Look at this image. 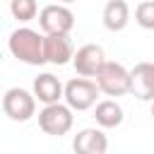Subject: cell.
Returning <instances> with one entry per match:
<instances>
[{"label":"cell","mask_w":154,"mask_h":154,"mask_svg":"<svg viewBox=\"0 0 154 154\" xmlns=\"http://www.w3.org/2000/svg\"><path fill=\"white\" fill-rule=\"evenodd\" d=\"M7 48L10 53L26 65H43L46 55H43V36L29 26H19L10 34L7 38Z\"/></svg>","instance_id":"cell-1"},{"label":"cell","mask_w":154,"mask_h":154,"mask_svg":"<svg viewBox=\"0 0 154 154\" xmlns=\"http://www.w3.org/2000/svg\"><path fill=\"white\" fill-rule=\"evenodd\" d=\"M72 123H75V116H72V108L67 103H46L41 111H38V128L51 135V137H63L72 130Z\"/></svg>","instance_id":"cell-2"},{"label":"cell","mask_w":154,"mask_h":154,"mask_svg":"<svg viewBox=\"0 0 154 154\" xmlns=\"http://www.w3.org/2000/svg\"><path fill=\"white\" fill-rule=\"evenodd\" d=\"M36 96L34 91H26L22 87H10L2 96V111L14 123H26L36 116Z\"/></svg>","instance_id":"cell-3"},{"label":"cell","mask_w":154,"mask_h":154,"mask_svg":"<svg viewBox=\"0 0 154 154\" xmlns=\"http://www.w3.org/2000/svg\"><path fill=\"white\" fill-rule=\"evenodd\" d=\"M96 84L106 96H125L130 94V70L120 63L106 60L103 67L96 72Z\"/></svg>","instance_id":"cell-4"},{"label":"cell","mask_w":154,"mask_h":154,"mask_svg":"<svg viewBox=\"0 0 154 154\" xmlns=\"http://www.w3.org/2000/svg\"><path fill=\"white\" fill-rule=\"evenodd\" d=\"M99 84L96 79L91 82L89 77H75L65 84V103L72 111H89L91 106H96V96H99Z\"/></svg>","instance_id":"cell-5"},{"label":"cell","mask_w":154,"mask_h":154,"mask_svg":"<svg viewBox=\"0 0 154 154\" xmlns=\"http://www.w3.org/2000/svg\"><path fill=\"white\" fill-rule=\"evenodd\" d=\"M38 26L43 34H70L75 26V14L65 2H53L38 12Z\"/></svg>","instance_id":"cell-6"},{"label":"cell","mask_w":154,"mask_h":154,"mask_svg":"<svg viewBox=\"0 0 154 154\" xmlns=\"http://www.w3.org/2000/svg\"><path fill=\"white\" fill-rule=\"evenodd\" d=\"M103 63H106L103 48L96 46V43H84L82 48L75 51V58H72L75 70L82 77H96V72L103 67Z\"/></svg>","instance_id":"cell-7"},{"label":"cell","mask_w":154,"mask_h":154,"mask_svg":"<svg viewBox=\"0 0 154 154\" xmlns=\"http://www.w3.org/2000/svg\"><path fill=\"white\" fill-rule=\"evenodd\" d=\"M43 55L51 65H67L75 58L72 41L67 34H43Z\"/></svg>","instance_id":"cell-8"},{"label":"cell","mask_w":154,"mask_h":154,"mask_svg":"<svg viewBox=\"0 0 154 154\" xmlns=\"http://www.w3.org/2000/svg\"><path fill=\"white\" fill-rule=\"evenodd\" d=\"M130 94L140 101H154V63H137L130 70Z\"/></svg>","instance_id":"cell-9"},{"label":"cell","mask_w":154,"mask_h":154,"mask_svg":"<svg viewBox=\"0 0 154 154\" xmlns=\"http://www.w3.org/2000/svg\"><path fill=\"white\" fill-rule=\"evenodd\" d=\"M72 149L77 154H106L108 137L99 128H82L72 140Z\"/></svg>","instance_id":"cell-10"},{"label":"cell","mask_w":154,"mask_h":154,"mask_svg":"<svg viewBox=\"0 0 154 154\" xmlns=\"http://www.w3.org/2000/svg\"><path fill=\"white\" fill-rule=\"evenodd\" d=\"M34 96L46 106V103H55L60 99H65V87L60 84V79L51 72H41L38 77H34V87H31Z\"/></svg>","instance_id":"cell-11"},{"label":"cell","mask_w":154,"mask_h":154,"mask_svg":"<svg viewBox=\"0 0 154 154\" xmlns=\"http://www.w3.org/2000/svg\"><path fill=\"white\" fill-rule=\"evenodd\" d=\"M101 19H103V26L108 31H123L130 22V5L125 0H108L103 5Z\"/></svg>","instance_id":"cell-12"},{"label":"cell","mask_w":154,"mask_h":154,"mask_svg":"<svg viewBox=\"0 0 154 154\" xmlns=\"http://www.w3.org/2000/svg\"><path fill=\"white\" fill-rule=\"evenodd\" d=\"M94 118H96V125L99 128H118L125 118L123 108L118 101L113 99H106V101H99L94 106Z\"/></svg>","instance_id":"cell-13"},{"label":"cell","mask_w":154,"mask_h":154,"mask_svg":"<svg viewBox=\"0 0 154 154\" xmlns=\"http://www.w3.org/2000/svg\"><path fill=\"white\" fill-rule=\"evenodd\" d=\"M10 12H12V17L17 22L26 24V22L36 19L38 5H36V0H10Z\"/></svg>","instance_id":"cell-14"},{"label":"cell","mask_w":154,"mask_h":154,"mask_svg":"<svg viewBox=\"0 0 154 154\" xmlns=\"http://www.w3.org/2000/svg\"><path fill=\"white\" fill-rule=\"evenodd\" d=\"M135 22L142 29L154 31V0H144L135 7Z\"/></svg>","instance_id":"cell-15"},{"label":"cell","mask_w":154,"mask_h":154,"mask_svg":"<svg viewBox=\"0 0 154 154\" xmlns=\"http://www.w3.org/2000/svg\"><path fill=\"white\" fill-rule=\"evenodd\" d=\"M58 2H65V5H70V2H75V0H58Z\"/></svg>","instance_id":"cell-16"},{"label":"cell","mask_w":154,"mask_h":154,"mask_svg":"<svg viewBox=\"0 0 154 154\" xmlns=\"http://www.w3.org/2000/svg\"><path fill=\"white\" fill-rule=\"evenodd\" d=\"M149 113H152V118H154V101H152V111H149Z\"/></svg>","instance_id":"cell-17"}]
</instances>
